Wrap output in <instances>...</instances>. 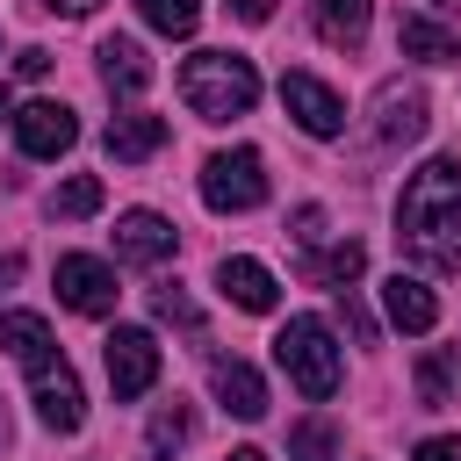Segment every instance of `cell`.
Returning <instances> with one entry per match:
<instances>
[{"mask_svg":"<svg viewBox=\"0 0 461 461\" xmlns=\"http://www.w3.org/2000/svg\"><path fill=\"white\" fill-rule=\"evenodd\" d=\"M108 158H122V166H137V158H151L158 144H166V115H144V108H130V115H115L108 122Z\"/></svg>","mask_w":461,"mask_h":461,"instance_id":"15","label":"cell"},{"mask_svg":"<svg viewBox=\"0 0 461 461\" xmlns=\"http://www.w3.org/2000/svg\"><path fill=\"white\" fill-rule=\"evenodd\" d=\"M396 50L403 58H425V65H454L461 58V29H447L432 14H403L396 22Z\"/></svg>","mask_w":461,"mask_h":461,"instance_id":"14","label":"cell"},{"mask_svg":"<svg viewBox=\"0 0 461 461\" xmlns=\"http://www.w3.org/2000/svg\"><path fill=\"white\" fill-rule=\"evenodd\" d=\"M317 238H324V209L303 202V209H295V245H317Z\"/></svg>","mask_w":461,"mask_h":461,"instance_id":"27","label":"cell"},{"mask_svg":"<svg viewBox=\"0 0 461 461\" xmlns=\"http://www.w3.org/2000/svg\"><path fill=\"white\" fill-rule=\"evenodd\" d=\"M418 137H425V94L389 79L375 94V144H418Z\"/></svg>","mask_w":461,"mask_h":461,"instance_id":"10","label":"cell"},{"mask_svg":"<svg viewBox=\"0 0 461 461\" xmlns=\"http://www.w3.org/2000/svg\"><path fill=\"white\" fill-rule=\"evenodd\" d=\"M396 245H403L418 267H432V274H454V267H461V158H425V166L403 180Z\"/></svg>","mask_w":461,"mask_h":461,"instance_id":"1","label":"cell"},{"mask_svg":"<svg viewBox=\"0 0 461 461\" xmlns=\"http://www.w3.org/2000/svg\"><path fill=\"white\" fill-rule=\"evenodd\" d=\"M187 432H194V411H187V403H166V411L151 418V454L173 461V454L187 447Z\"/></svg>","mask_w":461,"mask_h":461,"instance_id":"23","label":"cell"},{"mask_svg":"<svg viewBox=\"0 0 461 461\" xmlns=\"http://www.w3.org/2000/svg\"><path fill=\"white\" fill-rule=\"evenodd\" d=\"M230 7H238V22H267L274 14V0H230Z\"/></svg>","mask_w":461,"mask_h":461,"instance_id":"30","label":"cell"},{"mask_svg":"<svg viewBox=\"0 0 461 461\" xmlns=\"http://www.w3.org/2000/svg\"><path fill=\"white\" fill-rule=\"evenodd\" d=\"M72 137H79V122H72L65 101H29V108H14V144H22L29 158H58V151H72Z\"/></svg>","mask_w":461,"mask_h":461,"instance_id":"9","label":"cell"},{"mask_svg":"<svg viewBox=\"0 0 461 461\" xmlns=\"http://www.w3.org/2000/svg\"><path fill=\"white\" fill-rule=\"evenodd\" d=\"M173 245H180V230H173L158 209H130V216L115 223V252H122V259H137V267L173 259Z\"/></svg>","mask_w":461,"mask_h":461,"instance_id":"11","label":"cell"},{"mask_svg":"<svg viewBox=\"0 0 461 461\" xmlns=\"http://www.w3.org/2000/svg\"><path fill=\"white\" fill-rule=\"evenodd\" d=\"M137 14H144L158 36H194V22H202V0H137Z\"/></svg>","mask_w":461,"mask_h":461,"instance_id":"22","label":"cell"},{"mask_svg":"<svg viewBox=\"0 0 461 461\" xmlns=\"http://www.w3.org/2000/svg\"><path fill=\"white\" fill-rule=\"evenodd\" d=\"M43 7H65V14H94L101 0H43Z\"/></svg>","mask_w":461,"mask_h":461,"instance_id":"31","label":"cell"},{"mask_svg":"<svg viewBox=\"0 0 461 461\" xmlns=\"http://www.w3.org/2000/svg\"><path fill=\"white\" fill-rule=\"evenodd\" d=\"M281 108H288L310 137H339V130H346V101H339L317 72H281Z\"/></svg>","mask_w":461,"mask_h":461,"instance_id":"8","label":"cell"},{"mask_svg":"<svg viewBox=\"0 0 461 461\" xmlns=\"http://www.w3.org/2000/svg\"><path fill=\"white\" fill-rule=\"evenodd\" d=\"M216 288H223L238 310H252V317H259V310H274V295H281V288H274V274H267L259 259H223V267H216Z\"/></svg>","mask_w":461,"mask_h":461,"instance_id":"17","label":"cell"},{"mask_svg":"<svg viewBox=\"0 0 461 461\" xmlns=\"http://www.w3.org/2000/svg\"><path fill=\"white\" fill-rule=\"evenodd\" d=\"M360 267H367V245H360V238H346V245H331V252L303 259V281H331V288H346V281H360Z\"/></svg>","mask_w":461,"mask_h":461,"instance_id":"20","label":"cell"},{"mask_svg":"<svg viewBox=\"0 0 461 461\" xmlns=\"http://www.w3.org/2000/svg\"><path fill=\"white\" fill-rule=\"evenodd\" d=\"M58 303L79 310V317H108L115 310V267L94 259V252H65L58 259Z\"/></svg>","mask_w":461,"mask_h":461,"instance_id":"7","label":"cell"},{"mask_svg":"<svg viewBox=\"0 0 461 461\" xmlns=\"http://www.w3.org/2000/svg\"><path fill=\"white\" fill-rule=\"evenodd\" d=\"M101 79H108V94H144V86H151L144 43H137V36H108V43H101Z\"/></svg>","mask_w":461,"mask_h":461,"instance_id":"16","label":"cell"},{"mask_svg":"<svg viewBox=\"0 0 461 461\" xmlns=\"http://www.w3.org/2000/svg\"><path fill=\"white\" fill-rule=\"evenodd\" d=\"M418 461H461V439H425Z\"/></svg>","mask_w":461,"mask_h":461,"instance_id":"29","label":"cell"},{"mask_svg":"<svg viewBox=\"0 0 461 461\" xmlns=\"http://www.w3.org/2000/svg\"><path fill=\"white\" fill-rule=\"evenodd\" d=\"M331 454H339L331 418H295L288 425V461H331Z\"/></svg>","mask_w":461,"mask_h":461,"instance_id":"21","label":"cell"},{"mask_svg":"<svg viewBox=\"0 0 461 461\" xmlns=\"http://www.w3.org/2000/svg\"><path fill=\"white\" fill-rule=\"evenodd\" d=\"M14 274H22V259H14V252H0V288H7Z\"/></svg>","mask_w":461,"mask_h":461,"instance_id":"32","label":"cell"},{"mask_svg":"<svg viewBox=\"0 0 461 461\" xmlns=\"http://www.w3.org/2000/svg\"><path fill=\"white\" fill-rule=\"evenodd\" d=\"M310 22L331 50H360L367 43V0H310Z\"/></svg>","mask_w":461,"mask_h":461,"instance_id":"18","label":"cell"},{"mask_svg":"<svg viewBox=\"0 0 461 461\" xmlns=\"http://www.w3.org/2000/svg\"><path fill=\"white\" fill-rule=\"evenodd\" d=\"M0 115H7V86H0Z\"/></svg>","mask_w":461,"mask_h":461,"instance_id":"35","label":"cell"},{"mask_svg":"<svg viewBox=\"0 0 461 461\" xmlns=\"http://www.w3.org/2000/svg\"><path fill=\"white\" fill-rule=\"evenodd\" d=\"M50 209H58V216H94V209H101V180H94V173H72V180L50 194Z\"/></svg>","mask_w":461,"mask_h":461,"instance_id":"24","label":"cell"},{"mask_svg":"<svg viewBox=\"0 0 461 461\" xmlns=\"http://www.w3.org/2000/svg\"><path fill=\"white\" fill-rule=\"evenodd\" d=\"M7 439H14V425H7V403H0V447H7Z\"/></svg>","mask_w":461,"mask_h":461,"instance_id":"33","label":"cell"},{"mask_svg":"<svg viewBox=\"0 0 461 461\" xmlns=\"http://www.w3.org/2000/svg\"><path fill=\"white\" fill-rule=\"evenodd\" d=\"M274 360L288 367V382H295L310 403H324V396L339 389V346H331V324H324V317H288V324L274 331Z\"/></svg>","mask_w":461,"mask_h":461,"instance_id":"3","label":"cell"},{"mask_svg":"<svg viewBox=\"0 0 461 461\" xmlns=\"http://www.w3.org/2000/svg\"><path fill=\"white\" fill-rule=\"evenodd\" d=\"M209 389L230 418H267V382L245 367V360H209Z\"/></svg>","mask_w":461,"mask_h":461,"instance_id":"13","label":"cell"},{"mask_svg":"<svg viewBox=\"0 0 461 461\" xmlns=\"http://www.w3.org/2000/svg\"><path fill=\"white\" fill-rule=\"evenodd\" d=\"M101 360H108V389L130 403V396H144L151 382H158V367H166V353H158V339L151 331H137V324H115L108 331V346H101Z\"/></svg>","mask_w":461,"mask_h":461,"instance_id":"6","label":"cell"},{"mask_svg":"<svg viewBox=\"0 0 461 461\" xmlns=\"http://www.w3.org/2000/svg\"><path fill=\"white\" fill-rule=\"evenodd\" d=\"M14 72H22V79H43V72H50V50H36V43H29V50L14 58Z\"/></svg>","mask_w":461,"mask_h":461,"instance_id":"28","label":"cell"},{"mask_svg":"<svg viewBox=\"0 0 461 461\" xmlns=\"http://www.w3.org/2000/svg\"><path fill=\"white\" fill-rule=\"evenodd\" d=\"M230 461H267V454H259V447H238V454H230Z\"/></svg>","mask_w":461,"mask_h":461,"instance_id":"34","label":"cell"},{"mask_svg":"<svg viewBox=\"0 0 461 461\" xmlns=\"http://www.w3.org/2000/svg\"><path fill=\"white\" fill-rule=\"evenodd\" d=\"M382 310H389L396 331H432V324H439V303H432V288H425L418 274H389V281H382Z\"/></svg>","mask_w":461,"mask_h":461,"instance_id":"12","label":"cell"},{"mask_svg":"<svg viewBox=\"0 0 461 461\" xmlns=\"http://www.w3.org/2000/svg\"><path fill=\"white\" fill-rule=\"evenodd\" d=\"M180 101H187L202 122H230V115H245V108L259 101V72H252V58H238V50H194V58L180 65Z\"/></svg>","mask_w":461,"mask_h":461,"instance_id":"2","label":"cell"},{"mask_svg":"<svg viewBox=\"0 0 461 461\" xmlns=\"http://www.w3.org/2000/svg\"><path fill=\"white\" fill-rule=\"evenodd\" d=\"M418 403H425V411H447V403H454V382H447V360H439V353L418 360Z\"/></svg>","mask_w":461,"mask_h":461,"instance_id":"25","label":"cell"},{"mask_svg":"<svg viewBox=\"0 0 461 461\" xmlns=\"http://www.w3.org/2000/svg\"><path fill=\"white\" fill-rule=\"evenodd\" d=\"M151 310H158V317H166V324H187V331H194V324H202V310H194V303H187V295H180V288H158V295H151Z\"/></svg>","mask_w":461,"mask_h":461,"instance_id":"26","label":"cell"},{"mask_svg":"<svg viewBox=\"0 0 461 461\" xmlns=\"http://www.w3.org/2000/svg\"><path fill=\"white\" fill-rule=\"evenodd\" d=\"M22 367H29L36 418H43L50 432H79V418H86V396H79V375L65 367V353L50 346V353H36V360H22Z\"/></svg>","mask_w":461,"mask_h":461,"instance_id":"4","label":"cell"},{"mask_svg":"<svg viewBox=\"0 0 461 461\" xmlns=\"http://www.w3.org/2000/svg\"><path fill=\"white\" fill-rule=\"evenodd\" d=\"M202 202L223 209V216H230V209H259V202H267V166H259V151H245V144H238V151H216V158L202 166Z\"/></svg>","mask_w":461,"mask_h":461,"instance_id":"5","label":"cell"},{"mask_svg":"<svg viewBox=\"0 0 461 461\" xmlns=\"http://www.w3.org/2000/svg\"><path fill=\"white\" fill-rule=\"evenodd\" d=\"M432 7H461V0H432Z\"/></svg>","mask_w":461,"mask_h":461,"instance_id":"36","label":"cell"},{"mask_svg":"<svg viewBox=\"0 0 461 461\" xmlns=\"http://www.w3.org/2000/svg\"><path fill=\"white\" fill-rule=\"evenodd\" d=\"M0 346H7L14 360H36V353H50L58 339H50V324H43L36 310H0Z\"/></svg>","mask_w":461,"mask_h":461,"instance_id":"19","label":"cell"}]
</instances>
